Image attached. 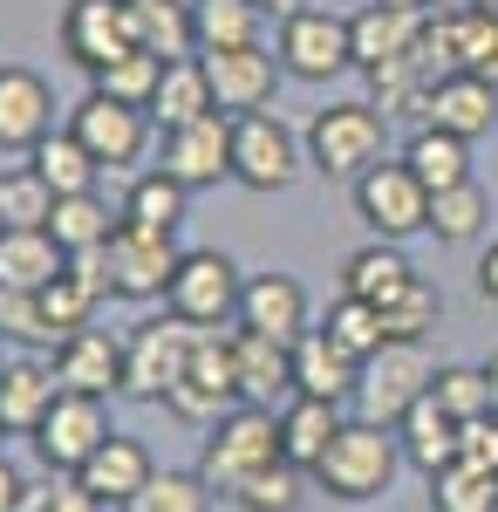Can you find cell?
I'll list each match as a JSON object with an SVG mask.
<instances>
[{
  "mask_svg": "<svg viewBox=\"0 0 498 512\" xmlns=\"http://www.w3.org/2000/svg\"><path fill=\"white\" fill-rule=\"evenodd\" d=\"M403 465V444L389 424H369V417H348L335 444L321 451V465H314V485L328 492V499H342V506H362V499H383L389 478Z\"/></svg>",
  "mask_w": 498,
  "mask_h": 512,
  "instance_id": "cell-1",
  "label": "cell"
},
{
  "mask_svg": "<svg viewBox=\"0 0 498 512\" xmlns=\"http://www.w3.org/2000/svg\"><path fill=\"white\" fill-rule=\"evenodd\" d=\"M301 144H307V171H321L328 185H355L369 164H383L389 117L376 103H328V110H314Z\"/></svg>",
  "mask_w": 498,
  "mask_h": 512,
  "instance_id": "cell-2",
  "label": "cell"
},
{
  "mask_svg": "<svg viewBox=\"0 0 498 512\" xmlns=\"http://www.w3.org/2000/svg\"><path fill=\"white\" fill-rule=\"evenodd\" d=\"M280 458V417L273 410H253V403H232L226 417L212 424L205 451H198V478L219 492V499H239V485Z\"/></svg>",
  "mask_w": 498,
  "mask_h": 512,
  "instance_id": "cell-3",
  "label": "cell"
},
{
  "mask_svg": "<svg viewBox=\"0 0 498 512\" xmlns=\"http://www.w3.org/2000/svg\"><path fill=\"white\" fill-rule=\"evenodd\" d=\"M232 403H239V376H232V328H198L192 362H185V376L171 383L164 410H171L178 424H205V431H212Z\"/></svg>",
  "mask_w": 498,
  "mask_h": 512,
  "instance_id": "cell-4",
  "label": "cell"
},
{
  "mask_svg": "<svg viewBox=\"0 0 498 512\" xmlns=\"http://www.w3.org/2000/svg\"><path fill=\"white\" fill-rule=\"evenodd\" d=\"M192 342H198V328L178 321V315L137 321V328L123 335V396H130V403H164L171 383L185 376V362H192Z\"/></svg>",
  "mask_w": 498,
  "mask_h": 512,
  "instance_id": "cell-5",
  "label": "cell"
},
{
  "mask_svg": "<svg viewBox=\"0 0 498 512\" xmlns=\"http://www.w3.org/2000/svg\"><path fill=\"white\" fill-rule=\"evenodd\" d=\"M239 287H246V274L232 267V253L192 246V253L178 260L171 287H164V315L192 321V328H226V321L239 315Z\"/></svg>",
  "mask_w": 498,
  "mask_h": 512,
  "instance_id": "cell-6",
  "label": "cell"
},
{
  "mask_svg": "<svg viewBox=\"0 0 498 512\" xmlns=\"http://www.w3.org/2000/svg\"><path fill=\"white\" fill-rule=\"evenodd\" d=\"M355 212H362V226L376 239L403 246L410 233H430V185L403 158H383L355 178Z\"/></svg>",
  "mask_w": 498,
  "mask_h": 512,
  "instance_id": "cell-7",
  "label": "cell"
},
{
  "mask_svg": "<svg viewBox=\"0 0 498 512\" xmlns=\"http://www.w3.org/2000/svg\"><path fill=\"white\" fill-rule=\"evenodd\" d=\"M430 362H423V342H383L376 355H362V383H355V417L369 424H403V410L430 396Z\"/></svg>",
  "mask_w": 498,
  "mask_h": 512,
  "instance_id": "cell-8",
  "label": "cell"
},
{
  "mask_svg": "<svg viewBox=\"0 0 498 512\" xmlns=\"http://www.w3.org/2000/svg\"><path fill=\"white\" fill-rule=\"evenodd\" d=\"M307 164V144L273 117V110H253V117H232V178L246 192H287Z\"/></svg>",
  "mask_w": 498,
  "mask_h": 512,
  "instance_id": "cell-9",
  "label": "cell"
},
{
  "mask_svg": "<svg viewBox=\"0 0 498 512\" xmlns=\"http://www.w3.org/2000/svg\"><path fill=\"white\" fill-rule=\"evenodd\" d=\"M273 55H280V69L294 82H328L355 69V55H348V14L335 7H294L287 21H280V35H273Z\"/></svg>",
  "mask_w": 498,
  "mask_h": 512,
  "instance_id": "cell-10",
  "label": "cell"
},
{
  "mask_svg": "<svg viewBox=\"0 0 498 512\" xmlns=\"http://www.w3.org/2000/svg\"><path fill=\"white\" fill-rule=\"evenodd\" d=\"M178 260H185L178 233H144V226H123V219H116L110 246H103V274H110L116 301H164Z\"/></svg>",
  "mask_w": 498,
  "mask_h": 512,
  "instance_id": "cell-11",
  "label": "cell"
},
{
  "mask_svg": "<svg viewBox=\"0 0 498 512\" xmlns=\"http://www.w3.org/2000/svg\"><path fill=\"white\" fill-rule=\"evenodd\" d=\"M110 437V403L103 396H82V390H62L48 403V417L35 424V458L48 472H69L76 478Z\"/></svg>",
  "mask_w": 498,
  "mask_h": 512,
  "instance_id": "cell-12",
  "label": "cell"
},
{
  "mask_svg": "<svg viewBox=\"0 0 498 512\" xmlns=\"http://www.w3.org/2000/svg\"><path fill=\"white\" fill-rule=\"evenodd\" d=\"M198 69H205V82H212V110H219V117L273 110V89H280V76H287L267 41H253V48H205Z\"/></svg>",
  "mask_w": 498,
  "mask_h": 512,
  "instance_id": "cell-13",
  "label": "cell"
},
{
  "mask_svg": "<svg viewBox=\"0 0 498 512\" xmlns=\"http://www.w3.org/2000/svg\"><path fill=\"white\" fill-rule=\"evenodd\" d=\"M69 130L82 137V151L103 164V171H116V164H137L144 151H151V110H137V103H116V96H82L76 117H69Z\"/></svg>",
  "mask_w": 498,
  "mask_h": 512,
  "instance_id": "cell-14",
  "label": "cell"
},
{
  "mask_svg": "<svg viewBox=\"0 0 498 512\" xmlns=\"http://www.w3.org/2000/svg\"><path fill=\"white\" fill-rule=\"evenodd\" d=\"M157 171H164V178H178L185 192H205V185L232 178V117H219V110H212V117H198V123L164 130Z\"/></svg>",
  "mask_w": 498,
  "mask_h": 512,
  "instance_id": "cell-15",
  "label": "cell"
},
{
  "mask_svg": "<svg viewBox=\"0 0 498 512\" xmlns=\"http://www.w3.org/2000/svg\"><path fill=\"white\" fill-rule=\"evenodd\" d=\"M137 48V28H130V0H69L62 7V55L76 69H110L116 55Z\"/></svg>",
  "mask_w": 498,
  "mask_h": 512,
  "instance_id": "cell-16",
  "label": "cell"
},
{
  "mask_svg": "<svg viewBox=\"0 0 498 512\" xmlns=\"http://www.w3.org/2000/svg\"><path fill=\"white\" fill-rule=\"evenodd\" d=\"M423 28H430V14H423V7L369 0V7H355V14H348V55H355V69H362V76H376V69H389V62L417 55Z\"/></svg>",
  "mask_w": 498,
  "mask_h": 512,
  "instance_id": "cell-17",
  "label": "cell"
},
{
  "mask_svg": "<svg viewBox=\"0 0 498 512\" xmlns=\"http://www.w3.org/2000/svg\"><path fill=\"white\" fill-rule=\"evenodd\" d=\"M232 376H239V403L280 410L294 396V342H273L232 321Z\"/></svg>",
  "mask_w": 498,
  "mask_h": 512,
  "instance_id": "cell-18",
  "label": "cell"
},
{
  "mask_svg": "<svg viewBox=\"0 0 498 512\" xmlns=\"http://www.w3.org/2000/svg\"><path fill=\"white\" fill-rule=\"evenodd\" d=\"M430 55H437V69L451 76H485L498 82V14L492 7H464V14H430Z\"/></svg>",
  "mask_w": 498,
  "mask_h": 512,
  "instance_id": "cell-19",
  "label": "cell"
},
{
  "mask_svg": "<svg viewBox=\"0 0 498 512\" xmlns=\"http://www.w3.org/2000/svg\"><path fill=\"white\" fill-rule=\"evenodd\" d=\"M55 383L62 390H82V396H123V342L110 328H76L62 335L55 355H48Z\"/></svg>",
  "mask_w": 498,
  "mask_h": 512,
  "instance_id": "cell-20",
  "label": "cell"
},
{
  "mask_svg": "<svg viewBox=\"0 0 498 512\" xmlns=\"http://www.w3.org/2000/svg\"><path fill=\"white\" fill-rule=\"evenodd\" d=\"M423 123L451 130V137H464V144L492 137V123H498V82L464 76V69L437 76V82H430V103H423Z\"/></svg>",
  "mask_w": 498,
  "mask_h": 512,
  "instance_id": "cell-21",
  "label": "cell"
},
{
  "mask_svg": "<svg viewBox=\"0 0 498 512\" xmlns=\"http://www.w3.org/2000/svg\"><path fill=\"white\" fill-rule=\"evenodd\" d=\"M232 321L253 328V335H273V342H301L307 335V287L294 274H246Z\"/></svg>",
  "mask_w": 498,
  "mask_h": 512,
  "instance_id": "cell-22",
  "label": "cell"
},
{
  "mask_svg": "<svg viewBox=\"0 0 498 512\" xmlns=\"http://www.w3.org/2000/svg\"><path fill=\"white\" fill-rule=\"evenodd\" d=\"M362 383V355H348L328 328H307L294 342V396H328V403H355Z\"/></svg>",
  "mask_w": 498,
  "mask_h": 512,
  "instance_id": "cell-23",
  "label": "cell"
},
{
  "mask_svg": "<svg viewBox=\"0 0 498 512\" xmlns=\"http://www.w3.org/2000/svg\"><path fill=\"white\" fill-rule=\"evenodd\" d=\"M55 130V96L35 69H0V151H35Z\"/></svg>",
  "mask_w": 498,
  "mask_h": 512,
  "instance_id": "cell-24",
  "label": "cell"
},
{
  "mask_svg": "<svg viewBox=\"0 0 498 512\" xmlns=\"http://www.w3.org/2000/svg\"><path fill=\"white\" fill-rule=\"evenodd\" d=\"M151 472H157L151 451H144L137 437L110 431V437H103V451H96V458H89V465L76 472V485H82V492H96L103 506H130V499L151 485Z\"/></svg>",
  "mask_w": 498,
  "mask_h": 512,
  "instance_id": "cell-25",
  "label": "cell"
},
{
  "mask_svg": "<svg viewBox=\"0 0 498 512\" xmlns=\"http://www.w3.org/2000/svg\"><path fill=\"white\" fill-rule=\"evenodd\" d=\"M280 458L287 465H301V472H314L321 465V451L335 444V431H342V403H328V396H287L280 410Z\"/></svg>",
  "mask_w": 498,
  "mask_h": 512,
  "instance_id": "cell-26",
  "label": "cell"
},
{
  "mask_svg": "<svg viewBox=\"0 0 498 512\" xmlns=\"http://www.w3.org/2000/svg\"><path fill=\"white\" fill-rule=\"evenodd\" d=\"M396 444H403V465H417L423 478H437L444 465H458V417L437 403V396H417L396 424Z\"/></svg>",
  "mask_w": 498,
  "mask_h": 512,
  "instance_id": "cell-27",
  "label": "cell"
},
{
  "mask_svg": "<svg viewBox=\"0 0 498 512\" xmlns=\"http://www.w3.org/2000/svg\"><path fill=\"white\" fill-rule=\"evenodd\" d=\"M62 267H69V253L55 246L48 226H7L0 233V287L7 294H41Z\"/></svg>",
  "mask_w": 498,
  "mask_h": 512,
  "instance_id": "cell-28",
  "label": "cell"
},
{
  "mask_svg": "<svg viewBox=\"0 0 498 512\" xmlns=\"http://www.w3.org/2000/svg\"><path fill=\"white\" fill-rule=\"evenodd\" d=\"M62 396L48 362H0V431L7 437H35V424L48 417V403Z\"/></svg>",
  "mask_w": 498,
  "mask_h": 512,
  "instance_id": "cell-29",
  "label": "cell"
},
{
  "mask_svg": "<svg viewBox=\"0 0 498 512\" xmlns=\"http://www.w3.org/2000/svg\"><path fill=\"white\" fill-rule=\"evenodd\" d=\"M410 280H417V267H410V253H403L396 239H369V246H355V253L342 260V294L369 301V308L396 301Z\"/></svg>",
  "mask_w": 498,
  "mask_h": 512,
  "instance_id": "cell-30",
  "label": "cell"
},
{
  "mask_svg": "<svg viewBox=\"0 0 498 512\" xmlns=\"http://www.w3.org/2000/svg\"><path fill=\"white\" fill-rule=\"evenodd\" d=\"M130 28H137V48L144 55H164V62L198 55L192 0H130Z\"/></svg>",
  "mask_w": 498,
  "mask_h": 512,
  "instance_id": "cell-31",
  "label": "cell"
},
{
  "mask_svg": "<svg viewBox=\"0 0 498 512\" xmlns=\"http://www.w3.org/2000/svg\"><path fill=\"white\" fill-rule=\"evenodd\" d=\"M403 164L417 171L430 192H451V185L471 178V144L451 137V130H437V123H417V137L403 144Z\"/></svg>",
  "mask_w": 498,
  "mask_h": 512,
  "instance_id": "cell-32",
  "label": "cell"
},
{
  "mask_svg": "<svg viewBox=\"0 0 498 512\" xmlns=\"http://www.w3.org/2000/svg\"><path fill=\"white\" fill-rule=\"evenodd\" d=\"M198 117H212V82L198 69V55L164 62V82H157V96H151V123L157 130H178V123H198Z\"/></svg>",
  "mask_w": 498,
  "mask_h": 512,
  "instance_id": "cell-33",
  "label": "cell"
},
{
  "mask_svg": "<svg viewBox=\"0 0 498 512\" xmlns=\"http://www.w3.org/2000/svg\"><path fill=\"white\" fill-rule=\"evenodd\" d=\"M28 164H35L41 178H48V192H55V198L96 192V171H103V164L82 151V137H76V130H48L35 151H28Z\"/></svg>",
  "mask_w": 498,
  "mask_h": 512,
  "instance_id": "cell-34",
  "label": "cell"
},
{
  "mask_svg": "<svg viewBox=\"0 0 498 512\" xmlns=\"http://www.w3.org/2000/svg\"><path fill=\"white\" fill-rule=\"evenodd\" d=\"M116 219H123V212H110L96 192H76V198H55L48 233H55V246H62V253H96V246H110Z\"/></svg>",
  "mask_w": 498,
  "mask_h": 512,
  "instance_id": "cell-35",
  "label": "cell"
},
{
  "mask_svg": "<svg viewBox=\"0 0 498 512\" xmlns=\"http://www.w3.org/2000/svg\"><path fill=\"white\" fill-rule=\"evenodd\" d=\"M185 185L164 178V171H144L130 192H123V226H144V233H178L185 226Z\"/></svg>",
  "mask_w": 498,
  "mask_h": 512,
  "instance_id": "cell-36",
  "label": "cell"
},
{
  "mask_svg": "<svg viewBox=\"0 0 498 512\" xmlns=\"http://www.w3.org/2000/svg\"><path fill=\"white\" fill-rule=\"evenodd\" d=\"M96 301H103V294H96V287H89L82 274H69V267H62V274L48 280V287L35 294V315H41V328H48V349H55L62 335H76V328H89V315H96Z\"/></svg>",
  "mask_w": 498,
  "mask_h": 512,
  "instance_id": "cell-37",
  "label": "cell"
},
{
  "mask_svg": "<svg viewBox=\"0 0 498 512\" xmlns=\"http://www.w3.org/2000/svg\"><path fill=\"white\" fill-rule=\"evenodd\" d=\"M260 7L253 0H192V28H198V55L205 48H253L260 41Z\"/></svg>",
  "mask_w": 498,
  "mask_h": 512,
  "instance_id": "cell-38",
  "label": "cell"
},
{
  "mask_svg": "<svg viewBox=\"0 0 498 512\" xmlns=\"http://www.w3.org/2000/svg\"><path fill=\"white\" fill-rule=\"evenodd\" d=\"M485 219H492V198L478 178H464L451 192H430V233L444 239V246H464V239L485 233Z\"/></svg>",
  "mask_w": 498,
  "mask_h": 512,
  "instance_id": "cell-39",
  "label": "cell"
},
{
  "mask_svg": "<svg viewBox=\"0 0 498 512\" xmlns=\"http://www.w3.org/2000/svg\"><path fill=\"white\" fill-rule=\"evenodd\" d=\"M430 512H498V472L485 465H444L430 478Z\"/></svg>",
  "mask_w": 498,
  "mask_h": 512,
  "instance_id": "cell-40",
  "label": "cell"
},
{
  "mask_svg": "<svg viewBox=\"0 0 498 512\" xmlns=\"http://www.w3.org/2000/svg\"><path fill=\"white\" fill-rule=\"evenodd\" d=\"M157 82H164V55H144V48H130V55H116L110 69H96L89 89L96 96H116V103H137V110H151Z\"/></svg>",
  "mask_w": 498,
  "mask_h": 512,
  "instance_id": "cell-41",
  "label": "cell"
},
{
  "mask_svg": "<svg viewBox=\"0 0 498 512\" xmlns=\"http://www.w3.org/2000/svg\"><path fill=\"white\" fill-rule=\"evenodd\" d=\"M55 212V192L35 164H0V219L7 226H48Z\"/></svg>",
  "mask_w": 498,
  "mask_h": 512,
  "instance_id": "cell-42",
  "label": "cell"
},
{
  "mask_svg": "<svg viewBox=\"0 0 498 512\" xmlns=\"http://www.w3.org/2000/svg\"><path fill=\"white\" fill-rule=\"evenodd\" d=\"M376 315H383V335H389V342H423V335L437 328V315H444V294L417 274L403 294H396V301H383Z\"/></svg>",
  "mask_w": 498,
  "mask_h": 512,
  "instance_id": "cell-43",
  "label": "cell"
},
{
  "mask_svg": "<svg viewBox=\"0 0 498 512\" xmlns=\"http://www.w3.org/2000/svg\"><path fill=\"white\" fill-rule=\"evenodd\" d=\"M430 396H437L458 424L492 417V376H485V362H451V369H437V376H430Z\"/></svg>",
  "mask_w": 498,
  "mask_h": 512,
  "instance_id": "cell-44",
  "label": "cell"
},
{
  "mask_svg": "<svg viewBox=\"0 0 498 512\" xmlns=\"http://www.w3.org/2000/svg\"><path fill=\"white\" fill-rule=\"evenodd\" d=\"M123 512H212V485L198 472H151V485Z\"/></svg>",
  "mask_w": 498,
  "mask_h": 512,
  "instance_id": "cell-45",
  "label": "cell"
},
{
  "mask_svg": "<svg viewBox=\"0 0 498 512\" xmlns=\"http://www.w3.org/2000/svg\"><path fill=\"white\" fill-rule=\"evenodd\" d=\"M239 506L246 512H294L301 506V465H287V458L260 465V472L239 485Z\"/></svg>",
  "mask_w": 498,
  "mask_h": 512,
  "instance_id": "cell-46",
  "label": "cell"
},
{
  "mask_svg": "<svg viewBox=\"0 0 498 512\" xmlns=\"http://www.w3.org/2000/svg\"><path fill=\"white\" fill-rule=\"evenodd\" d=\"M321 328H328L348 355H376L389 342V335H383V315H376L369 301H355V294H342V301L328 308V321H321Z\"/></svg>",
  "mask_w": 498,
  "mask_h": 512,
  "instance_id": "cell-47",
  "label": "cell"
},
{
  "mask_svg": "<svg viewBox=\"0 0 498 512\" xmlns=\"http://www.w3.org/2000/svg\"><path fill=\"white\" fill-rule=\"evenodd\" d=\"M458 458H464V465H485V472H498V410H492V417H471V424H458Z\"/></svg>",
  "mask_w": 498,
  "mask_h": 512,
  "instance_id": "cell-48",
  "label": "cell"
},
{
  "mask_svg": "<svg viewBox=\"0 0 498 512\" xmlns=\"http://www.w3.org/2000/svg\"><path fill=\"white\" fill-rule=\"evenodd\" d=\"M0 335H14V342H48V328L35 315V294H7L0 287Z\"/></svg>",
  "mask_w": 498,
  "mask_h": 512,
  "instance_id": "cell-49",
  "label": "cell"
},
{
  "mask_svg": "<svg viewBox=\"0 0 498 512\" xmlns=\"http://www.w3.org/2000/svg\"><path fill=\"white\" fill-rule=\"evenodd\" d=\"M41 512H103V499L82 492L76 478H69V485H48V506H41Z\"/></svg>",
  "mask_w": 498,
  "mask_h": 512,
  "instance_id": "cell-50",
  "label": "cell"
},
{
  "mask_svg": "<svg viewBox=\"0 0 498 512\" xmlns=\"http://www.w3.org/2000/svg\"><path fill=\"white\" fill-rule=\"evenodd\" d=\"M0 512H28V478H21V465H7V458H0Z\"/></svg>",
  "mask_w": 498,
  "mask_h": 512,
  "instance_id": "cell-51",
  "label": "cell"
},
{
  "mask_svg": "<svg viewBox=\"0 0 498 512\" xmlns=\"http://www.w3.org/2000/svg\"><path fill=\"white\" fill-rule=\"evenodd\" d=\"M478 301H485V308H498V239L478 253Z\"/></svg>",
  "mask_w": 498,
  "mask_h": 512,
  "instance_id": "cell-52",
  "label": "cell"
},
{
  "mask_svg": "<svg viewBox=\"0 0 498 512\" xmlns=\"http://www.w3.org/2000/svg\"><path fill=\"white\" fill-rule=\"evenodd\" d=\"M253 7H260V14H273V21H287V14H294V7H307V0H253Z\"/></svg>",
  "mask_w": 498,
  "mask_h": 512,
  "instance_id": "cell-53",
  "label": "cell"
},
{
  "mask_svg": "<svg viewBox=\"0 0 498 512\" xmlns=\"http://www.w3.org/2000/svg\"><path fill=\"white\" fill-rule=\"evenodd\" d=\"M471 0H423V14H464Z\"/></svg>",
  "mask_w": 498,
  "mask_h": 512,
  "instance_id": "cell-54",
  "label": "cell"
},
{
  "mask_svg": "<svg viewBox=\"0 0 498 512\" xmlns=\"http://www.w3.org/2000/svg\"><path fill=\"white\" fill-rule=\"evenodd\" d=\"M485 376H492V410H498V349H492V362H485Z\"/></svg>",
  "mask_w": 498,
  "mask_h": 512,
  "instance_id": "cell-55",
  "label": "cell"
},
{
  "mask_svg": "<svg viewBox=\"0 0 498 512\" xmlns=\"http://www.w3.org/2000/svg\"><path fill=\"white\" fill-rule=\"evenodd\" d=\"M389 7H423V0H389Z\"/></svg>",
  "mask_w": 498,
  "mask_h": 512,
  "instance_id": "cell-56",
  "label": "cell"
},
{
  "mask_svg": "<svg viewBox=\"0 0 498 512\" xmlns=\"http://www.w3.org/2000/svg\"><path fill=\"white\" fill-rule=\"evenodd\" d=\"M471 7H492V14H498V0H471Z\"/></svg>",
  "mask_w": 498,
  "mask_h": 512,
  "instance_id": "cell-57",
  "label": "cell"
},
{
  "mask_svg": "<svg viewBox=\"0 0 498 512\" xmlns=\"http://www.w3.org/2000/svg\"><path fill=\"white\" fill-rule=\"evenodd\" d=\"M0 233H7V219H0Z\"/></svg>",
  "mask_w": 498,
  "mask_h": 512,
  "instance_id": "cell-58",
  "label": "cell"
},
{
  "mask_svg": "<svg viewBox=\"0 0 498 512\" xmlns=\"http://www.w3.org/2000/svg\"><path fill=\"white\" fill-rule=\"evenodd\" d=\"M0 437H7V431H0Z\"/></svg>",
  "mask_w": 498,
  "mask_h": 512,
  "instance_id": "cell-59",
  "label": "cell"
}]
</instances>
